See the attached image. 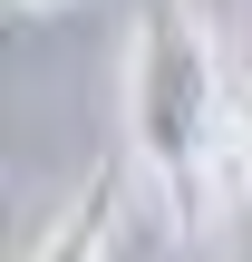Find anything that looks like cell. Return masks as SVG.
<instances>
[{"label": "cell", "mask_w": 252, "mask_h": 262, "mask_svg": "<svg viewBox=\"0 0 252 262\" xmlns=\"http://www.w3.org/2000/svg\"><path fill=\"white\" fill-rule=\"evenodd\" d=\"M214 107H223V88H214L204 29L155 0L136 19V49H126V136H136V156L165 165V175H194L204 146H214Z\"/></svg>", "instance_id": "1"}, {"label": "cell", "mask_w": 252, "mask_h": 262, "mask_svg": "<svg viewBox=\"0 0 252 262\" xmlns=\"http://www.w3.org/2000/svg\"><path fill=\"white\" fill-rule=\"evenodd\" d=\"M107 224H117V175H97V185L29 243V262H97V253H107Z\"/></svg>", "instance_id": "2"}, {"label": "cell", "mask_w": 252, "mask_h": 262, "mask_svg": "<svg viewBox=\"0 0 252 262\" xmlns=\"http://www.w3.org/2000/svg\"><path fill=\"white\" fill-rule=\"evenodd\" d=\"M10 10H29V19H49V10H68V0H10Z\"/></svg>", "instance_id": "3"}, {"label": "cell", "mask_w": 252, "mask_h": 262, "mask_svg": "<svg viewBox=\"0 0 252 262\" xmlns=\"http://www.w3.org/2000/svg\"><path fill=\"white\" fill-rule=\"evenodd\" d=\"M243 146H252V97H243Z\"/></svg>", "instance_id": "4"}]
</instances>
